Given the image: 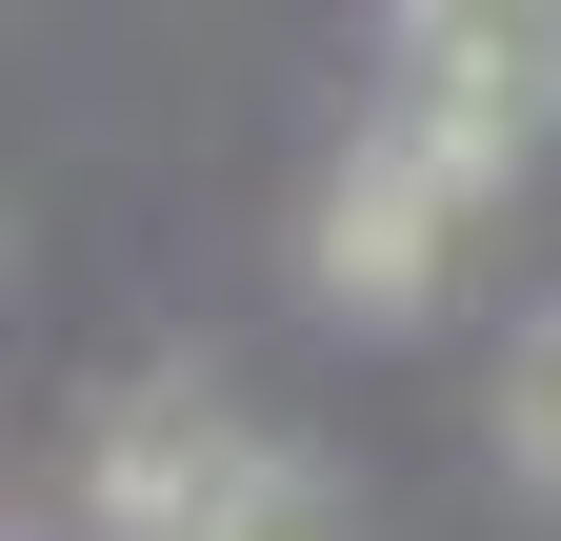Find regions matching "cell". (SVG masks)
Instances as JSON below:
<instances>
[{
	"instance_id": "1",
	"label": "cell",
	"mask_w": 561,
	"mask_h": 541,
	"mask_svg": "<svg viewBox=\"0 0 561 541\" xmlns=\"http://www.w3.org/2000/svg\"><path fill=\"white\" fill-rule=\"evenodd\" d=\"M541 101H561V0H401V120H421L481 200L522 181Z\"/></svg>"
},
{
	"instance_id": "2",
	"label": "cell",
	"mask_w": 561,
	"mask_h": 541,
	"mask_svg": "<svg viewBox=\"0 0 561 541\" xmlns=\"http://www.w3.org/2000/svg\"><path fill=\"white\" fill-rule=\"evenodd\" d=\"M461 221H481V181L421 141V120H362V161L321 181L301 261H321V301H341V321H421V301H442V261H461Z\"/></svg>"
},
{
	"instance_id": "3",
	"label": "cell",
	"mask_w": 561,
	"mask_h": 541,
	"mask_svg": "<svg viewBox=\"0 0 561 541\" xmlns=\"http://www.w3.org/2000/svg\"><path fill=\"white\" fill-rule=\"evenodd\" d=\"M181 541H362V521H341V482H321L301 441H221V482H201Z\"/></svg>"
},
{
	"instance_id": "4",
	"label": "cell",
	"mask_w": 561,
	"mask_h": 541,
	"mask_svg": "<svg viewBox=\"0 0 561 541\" xmlns=\"http://www.w3.org/2000/svg\"><path fill=\"white\" fill-rule=\"evenodd\" d=\"M502 461H522V482L561 502V301H541L522 342H502Z\"/></svg>"
}]
</instances>
